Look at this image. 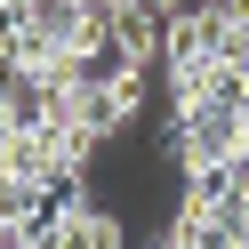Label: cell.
I'll use <instances>...</instances> for the list:
<instances>
[{
    "mask_svg": "<svg viewBox=\"0 0 249 249\" xmlns=\"http://www.w3.org/2000/svg\"><path fill=\"white\" fill-rule=\"evenodd\" d=\"M137 105H145V72H129V81H97V89H72V129L89 137V145H105V137H121L137 121Z\"/></svg>",
    "mask_w": 249,
    "mask_h": 249,
    "instance_id": "cell-1",
    "label": "cell"
},
{
    "mask_svg": "<svg viewBox=\"0 0 249 249\" xmlns=\"http://www.w3.org/2000/svg\"><path fill=\"white\" fill-rule=\"evenodd\" d=\"M49 249H129V233H121V217L105 201H81V209H65L49 225Z\"/></svg>",
    "mask_w": 249,
    "mask_h": 249,
    "instance_id": "cell-2",
    "label": "cell"
},
{
    "mask_svg": "<svg viewBox=\"0 0 249 249\" xmlns=\"http://www.w3.org/2000/svg\"><path fill=\"white\" fill-rule=\"evenodd\" d=\"M161 8V24H185V17H209V0H153Z\"/></svg>",
    "mask_w": 249,
    "mask_h": 249,
    "instance_id": "cell-3",
    "label": "cell"
},
{
    "mask_svg": "<svg viewBox=\"0 0 249 249\" xmlns=\"http://www.w3.org/2000/svg\"><path fill=\"white\" fill-rule=\"evenodd\" d=\"M8 81H17V56H0V97H8Z\"/></svg>",
    "mask_w": 249,
    "mask_h": 249,
    "instance_id": "cell-4",
    "label": "cell"
}]
</instances>
